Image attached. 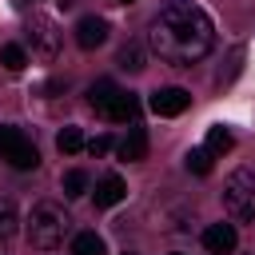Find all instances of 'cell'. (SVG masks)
I'll return each instance as SVG.
<instances>
[{"mask_svg":"<svg viewBox=\"0 0 255 255\" xmlns=\"http://www.w3.org/2000/svg\"><path fill=\"white\" fill-rule=\"evenodd\" d=\"M187 104H191V96H187L183 88H159V92H151V100H147V108H151L155 116H179V112H187Z\"/></svg>","mask_w":255,"mask_h":255,"instance_id":"obj_6","label":"cell"},{"mask_svg":"<svg viewBox=\"0 0 255 255\" xmlns=\"http://www.w3.org/2000/svg\"><path fill=\"white\" fill-rule=\"evenodd\" d=\"M116 92H120V88H116L112 80H96V84L88 88V104H92L96 112H104V108L112 104V96H116Z\"/></svg>","mask_w":255,"mask_h":255,"instance_id":"obj_13","label":"cell"},{"mask_svg":"<svg viewBox=\"0 0 255 255\" xmlns=\"http://www.w3.org/2000/svg\"><path fill=\"white\" fill-rule=\"evenodd\" d=\"M235 243H239V235H235L231 223H211V227L203 231V247H207L211 255H227V251H235Z\"/></svg>","mask_w":255,"mask_h":255,"instance_id":"obj_8","label":"cell"},{"mask_svg":"<svg viewBox=\"0 0 255 255\" xmlns=\"http://www.w3.org/2000/svg\"><path fill=\"white\" fill-rule=\"evenodd\" d=\"M108 40V20L104 16H80V24H76V44L84 48V52H92V48H100Z\"/></svg>","mask_w":255,"mask_h":255,"instance_id":"obj_7","label":"cell"},{"mask_svg":"<svg viewBox=\"0 0 255 255\" xmlns=\"http://www.w3.org/2000/svg\"><path fill=\"white\" fill-rule=\"evenodd\" d=\"M84 147H88V151H92V155H96V159H100V155H108V151H112V147H116V143H112V135H96V139H88V143H84Z\"/></svg>","mask_w":255,"mask_h":255,"instance_id":"obj_21","label":"cell"},{"mask_svg":"<svg viewBox=\"0 0 255 255\" xmlns=\"http://www.w3.org/2000/svg\"><path fill=\"white\" fill-rule=\"evenodd\" d=\"M104 116H108L112 124H135V116H139V100H135L131 92H116L112 104L104 108Z\"/></svg>","mask_w":255,"mask_h":255,"instance_id":"obj_9","label":"cell"},{"mask_svg":"<svg viewBox=\"0 0 255 255\" xmlns=\"http://www.w3.org/2000/svg\"><path fill=\"white\" fill-rule=\"evenodd\" d=\"M0 159H4L8 167H16V171H32V167L40 163V151H36V143H32L20 128L0 124Z\"/></svg>","mask_w":255,"mask_h":255,"instance_id":"obj_4","label":"cell"},{"mask_svg":"<svg viewBox=\"0 0 255 255\" xmlns=\"http://www.w3.org/2000/svg\"><path fill=\"white\" fill-rule=\"evenodd\" d=\"M116 64H120L124 72H143V48H139V44H124L120 56H116Z\"/></svg>","mask_w":255,"mask_h":255,"instance_id":"obj_18","label":"cell"},{"mask_svg":"<svg viewBox=\"0 0 255 255\" xmlns=\"http://www.w3.org/2000/svg\"><path fill=\"white\" fill-rule=\"evenodd\" d=\"M124 195H128V187H124L120 175H104V179L96 183V207H116Z\"/></svg>","mask_w":255,"mask_h":255,"instance_id":"obj_11","label":"cell"},{"mask_svg":"<svg viewBox=\"0 0 255 255\" xmlns=\"http://www.w3.org/2000/svg\"><path fill=\"white\" fill-rule=\"evenodd\" d=\"M223 207L239 223L255 219V171L251 167H235L227 175V183H223Z\"/></svg>","mask_w":255,"mask_h":255,"instance_id":"obj_3","label":"cell"},{"mask_svg":"<svg viewBox=\"0 0 255 255\" xmlns=\"http://www.w3.org/2000/svg\"><path fill=\"white\" fill-rule=\"evenodd\" d=\"M147 48L163 64L191 68L215 48V24L195 0H167L147 24Z\"/></svg>","mask_w":255,"mask_h":255,"instance_id":"obj_1","label":"cell"},{"mask_svg":"<svg viewBox=\"0 0 255 255\" xmlns=\"http://www.w3.org/2000/svg\"><path fill=\"white\" fill-rule=\"evenodd\" d=\"M72 255H104V239L96 231H80L72 239Z\"/></svg>","mask_w":255,"mask_h":255,"instance_id":"obj_16","label":"cell"},{"mask_svg":"<svg viewBox=\"0 0 255 255\" xmlns=\"http://www.w3.org/2000/svg\"><path fill=\"white\" fill-rule=\"evenodd\" d=\"M116 4H135V0H116Z\"/></svg>","mask_w":255,"mask_h":255,"instance_id":"obj_22","label":"cell"},{"mask_svg":"<svg viewBox=\"0 0 255 255\" xmlns=\"http://www.w3.org/2000/svg\"><path fill=\"white\" fill-rule=\"evenodd\" d=\"M60 187H64V195H68V199H80V195L88 191V171H80V167H72V171H64V179H60Z\"/></svg>","mask_w":255,"mask_h":255,"instance_id":"obj_15","label":"cell"},{"mask_svg":"<svg viewBox=\"0 0 255 255\" xmlns=\"http://www.w3.org/2000/svg\"><path fill=\"white\" fill-rule=\"evenodd\" d=\"M183 163H187V171H195V175H207V171H211V151H207V147H191Z\"/></svg>","mask_w":255,"mask_h":255,"instance_id":"obj_20","label":"cell"},{"mask_svg":"<svg viewBox=\"0 0 255 255\" xmlns=\"http://www.w3.org/2000/svg\"><path fill=\"white\" fill-rule=\"evenodd\" d=\"M231 143H235V135H231L223 124L207 128V151H211V155H223V151H231Z\"/></svg>","mask_w":255,"mask_h":255,"instance_id":"obj_14","label":"cell"},{"mask_svg":"<svg viewBox=\"0 0 255 255\" xmlns=\"http://www.w3.org/2000/svg\"><path fill=\"white\" fill-rule=\"evenodd\" d=\"M28 40H32V52L40 56V60H56L60 56V28H56V20H48V16H32L28 20Z\"/></svg>","mask_w":255,"mask_h":255,"instance_id":"obj_5","label":"cell"},{"mask_svg":"<svg viewBox=\"0 0 255 255\" xmlns=\"http://www.w3.org/2000/svg\"><path fill=\"white\" fill-rule=\"evenodd\" d=\"M0 64H4L8 72H24V68H28V52H24L20 44H4V48H0Z\"/></svg>","mask_w":255,"mask_h":255,"instance_id":"obj_17","label":"cell"},{"mask_svg":"<svg viewBox=\"0 0 255 255\" xmlns=\"http://www.w3.org/2000/svg\"><path fill=\"white\" fill-rule=\"evenodd\" d=\"M68 227H72L68 211H64L60 203H52V199H40V203L32 207V215H28V239H32V247H40V251L60 247L64 235H68Z\"/></svg>","mask_w":255,"mask_h":255,"instance_id":"obj_2","label":"cell"},{"mask_svg":"<svg viewBox=\"0 0 255 255\" xmlns=\"http://www.w3.org/2000/svg\"><path fill=\"white\" fill-rule=\"evenodd\" d=\"M116 151H120V159H124V163H139V159L147 155V131L131 124V131L116 143Z\"/></svg>","mask_w":255,"mask_h":255,"instance_id":"obj_10","label":"cell"},{"mask_svg":"<svg viewBox=\"0 0 255 255\" xmlns=\"http://www.w3.org/2000/svg\"><path fill=\"white\" fill-rule=\"evenodd\" d=\"M16 227H20L16 203H12L8 195H0V243H4V239H12V235H16Z\"/></svg>","mask_w":255,"mask_h":255,"instance_id":"obj_12","label":"cell"},{"mask_svg":"<svg viewBox=\"0 0 255 255\" xmlns=\"http://www.w3.org/2000/svg\"><path fill=\"white\" fill-rule=\"evenodd\" d=\"M56 147H60L64 155H76V151L84 147V131H80V128H64V131L56 135Z\"/></svg>","mask_w":255,"mask_h":255,"instance_id":"obj_19","label":"cell"}]
</instances>
